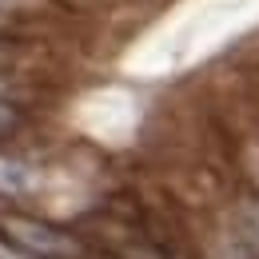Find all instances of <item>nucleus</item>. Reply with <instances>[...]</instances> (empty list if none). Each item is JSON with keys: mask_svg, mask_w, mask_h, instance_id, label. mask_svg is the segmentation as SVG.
Returning a JSON list of instances; mask_svg holds the SVG:
<instances>
[{"mask_svg": "<svg viewBox=\"0 0 259 259\" xmlns=\"http://www.w3.org/2000/svg\"><path fill=\"white\" fill-rule=\"evenodd\" d=\"M0 239L28 259H84V243L72 231L12 207H0Z\"/></svg>", "mask_w": 259, "mask_h": 259, "instance_id": "obj_1", "label": "nucleus"}, {"mask_svg": "<svg viewBox=\"0 0 259 259\" xmlns=\"http://www.w3.org/2000/svg\"><path fill=\"white\" fill-rule=\"evenodd\" d=\"M231 235L247 247L251 259H259V199L255 195L235 199V207H231Z\"/></svg>", "mask_w": 259, "mask_h": 259, "instance_id": "obj_2", "label": "nucleus"}, {"mask_svg": "<svg viewBox=\"0 0 259 259\" xmlns=\"http://www.w3.org/2000/svg\"><path fill=\"white\" fill-rule=\"evenodd\" d=\"M24 176H28V171H24L20 163H12V160H0V188H4V192H20V188L28 184Z\"/></svg>", "mask_w": 259, "mask_h": 259, "instance_id": "obj_3", "label": "nucleus"}, {"mask_svg": "<svg viewBox=\"0 0 259 259\" xmlns=\"http://www.w3.org/2000/svg\"><path fill=\"white\" fill-rule=\"evenodd\" d=\"M16 128H20V112H16L12 104H4V100H0V140H4V136H12Z\"/></svg>", "mask_w": 259, "mask_h": 259, "instance_id": "obj_4", "label": "nucleus"}, {"mask_svg": "<svg viewBox=\"0 0 259 259\" xmlns=\"http://www.w3.org/2000/svg\"><path fill=\"white\" fill-rule=\"evenodd\" d=\"M215 259H251V255H247V247H243V243L231 235V239H224V247L215 251Z\"/></svg>", "mask_w": 259, "mask_h": 259, "instance_id": "obj_5", "label": "nucleus"}, {"mask_svg": "<svg viewBox=\"0 0 259 259\" xmlns=\"http://www.w3.org/2000/svg\"><path fill=\"white\" fill-rule=\"evenodd\" d=\"M24 0H0V12H12V8H20Z\"/></svg>", "mask_w": 259, "mask_h": 259, "instance_id": "obj_6", "label": "nucleus"}, {"mask_svg": "<svg viewBox=\"0 0 259 259\" xmlns=\"http://www.w3.org/2000/svg\"><path fill=\"white\" fill-rule=\"evenodd\" d=\"M0 60H4V48H0Z\"/></svg>", "mask_w": 259, "mask_h": 259, "instance_id": "obj_7", "label": "nucleus"}]
</instances>
